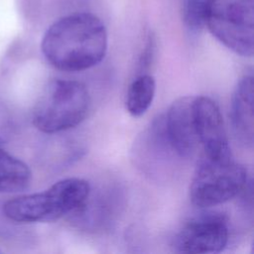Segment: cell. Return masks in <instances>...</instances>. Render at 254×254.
Masks as SVG:
<instances>
[{"label": "cell", "mask_w": 254, "mask_h": 254, "mask_svg": "<svg viewBox=\"0 0 254 254\" xmlns=\"http://www.w3.org/2000/svg\"><path fill=\"white\" fill-rule=\"evenodd\" d=\"M194 97L184 96L175 100L164 116L168 140L180 158L192 157L199 145L194 119Z\"/></svg>", "instance_id": "cell-7"}, {"label": "cell", "mask_w": 254, "mask_h": 254, "mask_svg": "<svg viewBox=\"0 0 254 254\" xmlns=\"http://www.w3.org/2000/svg\"><path fill=\"white\" fill-rule=\"evenodd\" d=\"M89 105V94L83 83L55 79L44 88L35 105L33 124L48 134L65 131L84 120Z\"/></svg>", "instance_id": "cell-3"}, {"label": "cell", "mask_w": 254, "mask_h": 254, "mask_svg": "<svg viewBox=\"0 0 254 254\" xmlns=\"http://www.w3.org/2000/svg\"><path fill=\"white\" fill-rule=\"evenodd\" d=\"M253 76L243 75L237 82L231 98V122L237 139L246 147L254 142Z\"/></svg>", "instance_id": "cell-9"}, {"label": "cell", "mask_w": 254, "mask_h": 254, "mask_svg": "<svg viewBox=\"0 0 254 254\" xmlns=\"http://www.w3.org/2000/svg\"><path fill=\"white\" fill-rule=\"evenodd\" d=\"M247 170L232 156H202L190 186V198L197 207L205 208L226 202L247 186Z\"/></svg>", "instance_id": "cell-4"}, {"label": "cell", "mask_w": 254, "mask_h": 254, "mask_svg": "<svg viewBox=\"0 0 254 254\" xmlns=\"http://www.w3.org/2000/svg\"><path fill=\"white\" fill-rule=\"evenodd\" d=\"M229 229L226 217L206 212L187 222L177 234L174 246L182 253H217L227 245Z\"/></svg>", "instance_id": "cell-6"}, {"label": "cell", "mask_w": 254, "mask_h": 254, "mask_svg": "<svg viewBox=\"0 0 254 254\" xmlns=\"http://www.w3.org/2000/svg\"><path fill=\"white\" fill-rule=\"evenodd\" d=\"M194 119L203 155L210 158L232 156L220 109L207 96L194 97Z\"/></svg>", "instance_id": "cell-8"}, {"label": "cell", "mask_w": 254, "mask_h": 254, "mask_svg": "<svg viewBox=\"0 0 254 254\" xmlns=\"http://www.w3.org/2000/svg\"><path fill=\"white\" fill-rule=\"evenodd\" d=\"M32 181L29 166L0 148V192L14 193L25 190Z\"/></svg>", "instance_id": "cell-10"}, {"label": "cell", "mask_w": 254, "mask_h": 254, "mask_svg": "<svg viewBox=\"0 0 254 254\" xmlns=\"http://www.w3.org/2000/svg\"><path fill=\"white\" fill-rule=\"evenodd\" d=\"M182 11L183 20L191 31L204 26V0H184Z\"/></svg>", "instance_id": "cell-12"}, {"label": "cell", "mask_w": 254, "mask_h": 254, "mask_svg": "<svg viewBox=\"0 0 254 254\" xmlns=\"http://www.w3.org/2000/svg\"><path fill=\"white\" fill-rule=\"evenodd\" d=\"M204 26L235 54L253 56V0H204Z\"/></svg>", "instance_id": "cell-5"}, {"label": "cell", "mask_w": 254, "mask_h": 254, "mask_svg": "<svg viewBox=\"0 0 254 254\" xmlns=\"http://www.w3.org/2000/svg\"><path fill=\"white\" fill-rule=\"evenodd\" d=\"M156 93V80L151 74L138 75L129 85L126 109L133 117H140L151 106Z\"/></svg>", "instance_id": "cell-11"}, {"label": "cell", "mask_w": 254, "mask_h": 254, "mask_svg": "<svg viewBox=\"0 0 254 254\" xmlns=\"http://www.w3.org/2000/svg\"><path fill=\"white\" fill-rule=\"evenodd\" d=\"M47 61L63 71H82L98 64L107 51V32L99 18L75 13L53 23L42 40Z\"/></svg>", "instance_id": "cell-1"}, {"label": "cell", "mask_w": 254, "mask_h": 254, "mask_svg": "<svg viewBox=\"0 0 254 254\" xmlns=\"http://www.w3.org/2000/svg\"><path fill=\"white\" fill-rule=\"evenodd\" d=\"M9 135V122H8V113L5 110L4 106L0 103V143H3L7 140Z\"/></svg>", "instance_id": "cell-13"}, {"label": "cell", "mask_w": 254, "mask_h": 254, "mask_svg": "<svg viewBox=\"0 0 254 254\" xmlns=\"http://www.w3.org/2000/svg\"><path fill=\"white\" fill-rule=\"evenodd\" d=\"M90 194L88 182L61 180L44 191L14 197L3 205L4 215L15 222H51L75 212Z\"/></svg>", "instance_id": "cell-2"}]
</instances>
